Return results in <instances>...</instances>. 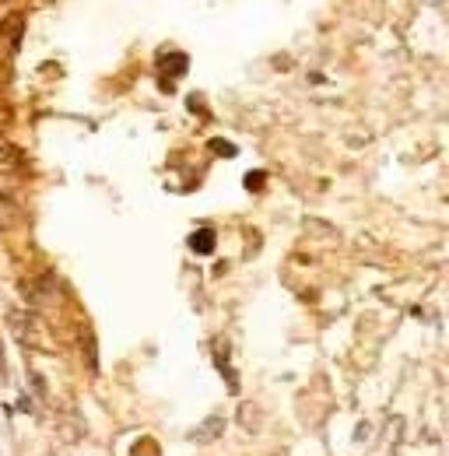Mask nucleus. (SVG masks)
I'll return each mask as SVG.
<instances>
[{"label": "nucleus", "instance_id": "4", "mask_svg": "<svg viewBox=\"0 0 449 456\" xmlns=\"http://www.w3.org/2000/svg\"><path fill=\"white\" fill-rule=\"evenodd\" d=\"M260 183H264V172H249V175H246V186H249V190H260Z\"/></svg>", "mask_w": 449, "mask_h": 456}, {"label": "nucleus", "instance_id": "5", "mask_svg": "<svg viewBox=\"0 0 449 456\" xmlns=\"http://www.w3.org/2000/svg\"><path fill=\"white\" fill-rule=\"evenodd\" d=\"M0 376H4V354H0Z\"/></svg>", "mask_w": 449, "mask_h": 456}, {"label": "nucleus", "instance_id": "1", "mask_svg": "<svg viewBox=\"0 0 449 456\" xmlns=\"http://www.w3.org/2000/svg\"><path fill=\"white\" fill-rule=\"evenodd\" d=\"M190 246H193L197 253H211V249H215V232H211V228H200V232H193Z\"/></svg>", "mask_w": 449, "mask_h": 456}, {"label": "nucleus", "instance_id": "2", "mask_svg": "<svg viewBox=\"0 0 449 456\" xmlns=\"http://www.w3.org/2000/svg\"><path fill=\"white\" fill-rule=\"evenodd\" d=\"M222 425H224L222 418H208V421H204V428H197V432H193V439H197V443H211V439L222 432Z\"/></svg>", "mask_w": 449, "mask_h": 456}, {"label": "nucleus", "instance_id": "3", "mask_svg": "<svg viewBox=\"0 0 449 456\" xmlns=\"http://www.w3.org/2000/svg\"><path fill=\"white\" fill-rule=\"evenodd\" d=\"M211 148H215V151H222L224 159H232V155H235V144H228V141H211Z\"/></svg>", "mask_w": 449, "mask_h": 456}]
</instances>
